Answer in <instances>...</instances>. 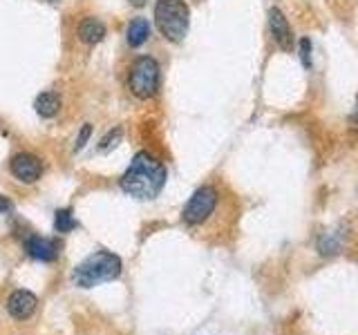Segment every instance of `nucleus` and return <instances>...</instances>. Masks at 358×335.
I'll return each instance as SVG.
<instances>
[{
  "instance_id": "1",
  "label": "nucleus",
  "mask_w": 358,
  "mask_h": 335,
  "mask_svg": "<svg viewBox=\"0 0 358 335\" xmlns=\"http://www.w3.org/2000/svg\"><path fill=\"white\" fill-rule=\"evenodd\" d=\"M166 184V168L159 159H155L150 152H137L130 161L128 170L121 177V190L126 195L148 201L162 193Z\"/></svg>"
},
{
  "instance_id": "2",
  "label": "nucleus",
  "mask_w": 358,
  "mask_h": 335,
  "mask_svg": "<svg viewBox=\"0 0 358 335\" xmlns=\"http://www.w3.org/2000/svg\"><path fill=\"white\" fill-rule=\"evenodd\" d=\"M121 260L115 253L96 251L74 268V284L81 288H92L101 282H112L121 275Z\"/></svg>"
},
{
  "instance_id": "3",
  "label": "nucleus",
  "mask_w": 358,
  "mask_h": 335,
  "mask_svg": "<svg viewBox=\"0 0 358 335\" xmlns=\"http://www.w3.org/2000/svg\"><path fill=\"white\" fill-rule=\"evenodd\" d=\"M155 25L171 43H182L190 27V9L184 0H157Z\"/></svg>"
},
{
  "instance_id": "4",
  "label": "nucleus",
  "mask_w": 358,
  "mask_h": 335,
  "mask_svg": "<svg viewBox=\"0 0 358 335\" xmlns=\"http://www.w3.org/2000/svg\"><path fill=\"white\" fill-rule=\"evenodd\" d=\"M159 61L152 59V56H139V59L132 61L128 70V89L139 100H150L159 92Z\"/></svg>"
},
{
  "instance_id": "5",
  "label": "nucleus",
  "mask_w": 358,
  "mask_h": 335,
  "mask_svg": "<svg viewBox=\"0 0 358 335\" xmlns=\"http://www.w3.org/2000/svg\"><path fill=\"white\" fill-rule=\"evenodd\" d=\"M217 206H220V190L215 186H201L186 201V206L182 210V219L186 226L197 228L215 215Z\"/></svg>"
},
{
  "instance_id": "6",
  "label": "nucleus",
  "mask_w": 358,
  "mask_h": 335,
  "mask_svg": "<svg viewBox=\"0 0 358 335\" xmlns=\"http://www.w3.org/2000/svg\"><path fill=\"white\" fill-rule=\"evenodd\" d=\"M9 172L14 174L20 184H36L45 172L43 159L31 152H18L11 156L9 161Z\"/></svg>"
},
{
  "instance_id": "7",
  "label": "nucleus",
  "mask_w": 358,
  "mask_h": 335,
  "mask_svg": "<svg viewBox=\"0 0 358 335\" xmlns=\"http://www.w3.org/2000/svg\"><path fill=\"white\" fill-rule=\"evenodd\" d=\"M38 308V299L29 290H14L7 297V313L14 320H29Z\"/></svg>"
},
{
  "instance_id": "8",
  "label": "nucleus",
  "mask_w": 358,
  "mask_h": 335,
  "mask_svg": "<svg viewBox=\"0 0 358 335\" xmlns=\"http://www.w3.org/2000/svg\"><path fill=\"white\" fill-rule=\"evenodd\" d=\"M268 31H271V36H273V40L280 50L289 52L291 47H294V31H291V27H289L287 16L278 7L268 9Z\"/></svg>"
},
{
  "instance_id": "9",
  "label": "nucleus",
  "mask_w": 358,
  "mask_h": 335,
  "mask_svg": "<svg viewBox=\"0 0 358 335\" xmlns=\"http://www.w3.org/2000/svg\"><path fill=\"white\" fill-rule=\"evenodd\" d=\"M25 251L29 257L38 262H54L59 257V244L48 237H38V234H29L25 239Z\"/></svg>"
},
{
  "instance_id": "10",
  "label": "nucleus",
  "mask_w": 358,
  "mask_h": 335,
  "mask_svg": "<svg viewBox=\"0 0 358 335\" xmlns=\"http://www.w3.org/2000/svg\"><path fill=\"white\" fill-rule=\"evenodd\" d=\"M106 34H108L106 22L94 16H87L76 25V36L83 45H96L106 38Z\"/></svg>"
},
{
  "instance_id": "11",
  "label": "nucleus",
  "mask_w": 358,
  "mask_h": 335,
  "mask_svg": "<svg viewBox=\"0 0 358 335\" xmlns=\"http://www.w3.org/2000/svg\"><path fill=\"white\" fill-rule=\"evenodd\" d=\"M61 107H63V100H61L59 94L52 92V89H48V92H41L36 96V100H34V110H36V114L43 117V119H54L61 112Z\"/></svg>"
},
{
  "instance_id": "12",
  "label": "nucleus",
  "mask_w": 358,
  "mask_h": 335,
  "mask_svg": "<svg viewBox=\"0 0 358 335\" xmlns=\"http://www.w3.org/2000/svg\"><path fill=\"white\" fill-rule=\"evenodd\" d=\"M150 36V22L145 18H132L130 25L126 29V40H128V47L137 50L141 45L148 40Z\"/></svg>"
},
{
  "instance_id": "13",
  "label": "nucleus",
  "mask_w": 358,
  "mask_h": 335,
  "mask_svg": "<svg viewBox=\"0 0 358 335\" xmlns=\"http://www.w3.org/2000/svg\"><path fill=\"white\" fill-rule=\"evenodd\" d=\"M78 228V221L74 217V210L72 208H63L56 212V217H54V230L56 232H72Z\"/></svg>"
},
{
  "instance_id": "14",
  "label": "nucleus",
  "mask_w": 358,
  "mask_h": 335,
  "mask_svg": "<svg viewBox=\"0 0 358 335\" xmlns=\"http://www.w3.org/2000/svg\"><path fill=\"white\" fill-rule=\"evenodd\" d=\"M121 134L123 130L121 128H112L103 139H101L99 143V152H110V150H115L117 148V143L121 141Z\"/></svg>"
},
{
  "instance_id": "15",
  "label": "nucleus",
  "mask_w": 358,
  "mask_h": 335,
  "mask_svg": "<svg viewBox=\"0 0 358 335\" xmlns=\"http://www.w3.org/2000/svg\"><path fill=\"white\" fill-rule=\"evenodd\" d=\"M300 61L309 70L311 67V40L309 38H300Z\"/></svg>"
},
{
  "instance_id": "16",
  "label": "nucleus",
  "mask_w": 358,
  "mask_h": 335,
  "mask_svg": "<svg viewBox=\"0 0 358 335\" xmlns=\"http://www.w3.org/2000/svg\"><path fill=\"white\" fill-rule=\"evenodd\" d=\"M90 134H92V126H83V130L78 132V137H76V145H74L76 152L81 148H85V143L90 141Z\"/></svg>"
},
{
  "instance_id": "17",
  "label": "nucleus",
  "mask_w": 358,
  "mask_h": 335,
  "mask_svg": "<svg viewBox=\"0 0 358 335\" xmlns=\"http://www.w3.org/2000/svg\"><path fill=\"white\" fill-rule=\"evenodd\" d=\"M11 201L5 197V195H0V215H7V212H11Z\"/></svg>"
},
{
  "instance_id": "18",
  "label": "nucleus",
  "mask_w": 358,
  "mask_h": 335,
  "mask_svg": "<svg viewBox=\"0 0 358 335\" xmlns=\"http://www.w3.org/2000/svg\"><path fill=\"white\" fill-rule=\"evenodd\" d=\"M128 3H130L132 7H143V5H145V0H128Z\"/></svg>"
},
{
  "instance_id": "19",
  "label": "nucleus",
  "mask_w": 358,
  "mask_h": 335,
  "mask_svg": "<svg viewBox=\"0 0 358 335\" xmlns=\"http://www.w3.org/2000/svg\"><path fill=\"white\" fill-rule=\"evenodd\" d=\"M352 123L358 128V107H356V112H354V119H352Z\"/></svg>"
},
{
  "instance_id": "20",
  "label": "nucleus",
  "mask_w": 358,
  "mask_h": 335,
  "mask_svg": "<svg viewBox=\"0 0 358 335\" xmlns=\"http://www.w3.org/2000/svg\"><path fill=\"white\" fill-rule=\"evenodd\" d=\"M52 3H56V0H52Z\"/></svg>"
}]
</instances>
